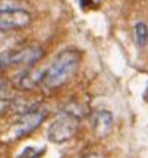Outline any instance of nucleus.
I'll return each instance as SVG.
<instances>
[{"instance_id": "1", "label": "nucleus", "mask_w": 148, "mask_h": 158, "mask_svg": "<svg viewBox=\"0 0 148 158\" xmlns=\"http://www.w3.org/2000/svg\"><path fill=\"white\" fill-rule=\"evenodd\" d=\"M81 54L76 50H65L51 62L46 70H43L41 85L47 89H54L66 84L79 68Z\"/></svg>"}, {"instance_id": "2", "label": "nucleus", "mask_w": 148, "mask_h": 158, "mask_svg": "<svg viewBox=\"0 0 148 158\" xmlns=\"http://www.w3.org/2000/svg\"><path fill=\"white\" fill-rule=\"evenodd\" d=\"M44 56V51L40 47H25L21 50H11L0 54V69L7 66H32Z\"/></svg>"}, {"instance_id": "11", "label": "nucleus", "mask_w": 148, "mask_h": 158, "mask_svg": "<svg viewBox=\"0 0 148 158\" xmlns=\"http://www.w3.org/2000/svg\"><path fill=\"white\" fill-rule=\"evenodd\" d=\"M41 154H43V149H37V148H25L23 152L21 154L19 158H40Z\"/></svg>"}, {"instance_id": "7", "label": "nucleus", "mask_w": 148, "mask_h": 158, "mask_svg": "<svg viewBox=\"0 0 148 158\" xmlns=\"http://www.w3.org/2000/svg\"><path fill=\"white\" fill-rule=\"evenodd\" d=\"M41 79H43V72H32V70H27L23 72L19 78H18V86L21 89H32L35 86L41 85Z\"/></svg>"}, {"instance_id": "5", "label": "nucleus", "mask_w": 148, "mask_h": 158, "mask_svg": "<svg viewBox=\"0 0 148 158\" xmlns=\"http://www.w3.org/2000/svg\"><path fill=\"white\" fill-rule=\"evenodd\" d=\"M31 22V15L23 9L0 13V31H11L27 27Z\"/></svg>"}, {"instance_id": "8", "label": "nucleus", "mask_w": 148, "mask_h": 158, "mask_svg": "<svg viewBox=\"0 0 148 158\" xmlns=\"http://www.w3.org/2000/svg\"><path fill=\"white\" fill-rule=\"evenodd\" d=\"M133 35H135V43L138 48H144L148 44V27L145 22H138L133 28Z\"/></svg>"}, {"instance_id": "12", "label": "nucleus", "mask_w": 148, "mask_h": 158, "mask_svg": "<svg viewBox=\"0 0 148 158\" xmlns=\"http://www.w3.org/2000/svg\"><path fill=\"white\" fill-rule=\"evenodd\" d=\"M85 158H104V157L100 155V154H90V155H87Z\"/></svg>"}, {"instance_id": "6", "label": "nucleus", "mask_w": 148, "mask_h": 158, "mask_svg": "<svg viewBox=\"0 0 148 158\" xmlns=\"http://www.w3.org/2000/svg\"><path fill=\"white\" fill-rule=\"evenodd\" d=\"M113 129V114L107 110H101L94 116V130L100 138L106 136Z\"/></svg>"}, {"instance_id": "10", "label": "nucleus", "mask_w": 148, "mask_h": 158, "mask_svg": "<svg viewBox=\"0 0 148 158\" xmlns=\"http://www.w3.org/2000/svg\"><path fill=\"white\" fill-rule=\"evenodd\" d=\"M13 98V89H12V86L6 81L0 78V100H12Z\"/></svg>"}, {"instance_id": "4", "label": "nucleus", "mask_w": 148, "mask_h": 158, "mask_svg": "<svg viewBox=\"0 0 148 158\" xmlns=\"http://www.w3.org/2000/svg\"><path fill=\"white\" fill-rule=\"evenodd\" d=\"M47 117V110L34 107L29 108L28 111H23L21 117L18 118V122L13 126V139H19L23 136L29 135L31 132H34Z\"/></svg>"}, {"instance_id": "3", "label": "nucleus", "mask_w": 148, "mask_h": 158, "mask_svg": "<svg viewBox=\"0 0 148 158\" xmlns=\"http://www.w3.org/2000/svg\"><path fill=\"white\" fill-rule=\"evenodd\" d=\"M78 124H79L78 118L69 116V114H63L50 124L47 138L53 143H65L75 136L78 130Z\"/></svg>"}, {"instance_id": "9", "label": "nucleus", "mask_w": 148, "mask_h": 158, "mask_svg": "<svg viewBox=\"0 0 148 158\" xmlns=\"http://www.w3.org/2000/svg\"><path fill=\"white\" fill-rule=\"evenodd\" d=\"M18 9H22L19 0H0V13L18 10Z\"/></svg>"}]
</instances>
